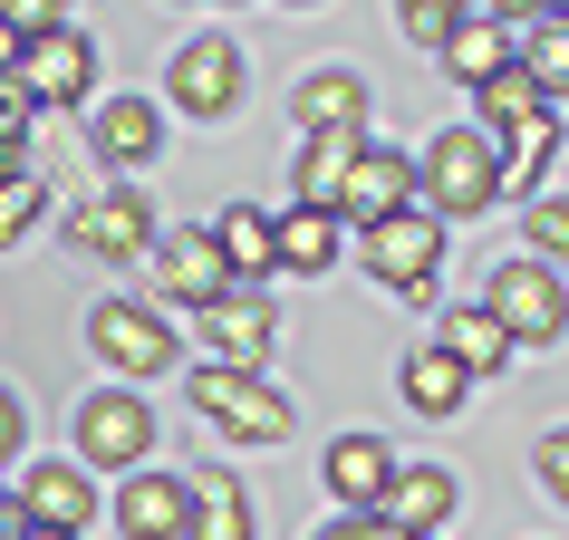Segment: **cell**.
I'll return each mask as SVG.
<instances>
[{
	"label": "cell",
	"instance_id": "1",
	"mask_svg": "<svg viewBox=\"0 0 569 540\" xmlns=\"http://www.w3.org/2000/svg\"><path fill=\"white\" fill-rule=\"evenodd\" d=\"M425 203L445 212V222L492 212V203H502V146H492L482 126H445V136H425Z\"/></svg>",
	"mask_w": 569,
	"mask_h": 540
},
{
	"label": "cell",
	"instance_id": "2",
	"mask_svg": "<svg viewBox=\"0 0 569 540\" xmlns=\"http://www.w3.org/2000/svg\"><path fill=\"white\" fill-rule=\"evenodd\" d=\"M183 387H193V416H212L232 444H280V434H290V396L270 387V377H251V367L212 358V367H193Z\"/></svg>",
	"mask_w": 569,
	"mask_h": 540
},
{
	"label": "cell",
	"instance_id": "3",
	"mask_svg": "<svg viewBox=\"0 0 569 540\" xmlns=\"http://www.w3.org/2000/svg\"><path fill=\"white\" fill-rule=\"evenodd\" d=\"M482 309L511 329V348H550V338L569 329V290H560V270H550V261H492Z\"/></svg>",
	"mask_w": 569,
	"mask_h": 540
},
{
	"label": "cell",
	"instance_id": "4",
	"mask_svg": "<svg viewBox=\"0 0 569 540\" xmlns=\"http://www.w3.org/2000/svg\"><path fill=\"white\" fill-rule=\"evenodd\" d=\"M78 453H88L97 473H126L136 482V463L154 453V416L136 387H97L88 406H78Z\"/></svg>",
	"mask_w": 569,
	"mask_h": 540
},
{
	"label": "cell",
	"instance_id": "5",
	"mask_svg": "<svg viewBox=\"0 0 569 540\" xmlns=\"http://www.w3.org/2000/svg\"><path fill=\"white\" fill-rule=\"evenodd\" d=\"M164 97H174L193 126H222L241 107V49L222 30H203V39H183L174 49V68H164Z\"/></svg>",
	"mask_w": 569,
	"mask_h": 540
},
{
	"label": "cell",
	"instance_id": "6",
	"mask_svg": "<svg viewBox=\"0 0 569 540\" xmlns=\"http://www.w3.org/2000/svg\"><path fill=\"white\" fill-rule=\"evenodd\" d=\"M88 348L117 367V377H164V367H174V329H164L146 300H97L88 309Z\"/></svg>",
	"mask_w": 569,
	"mask_h": 540
},
{
	"label": "cell",
	"instance_id": "7",
	"mask_svg": "<svg viewBox=\"0 0 569 540\" xmlns=\"http://www.w3.org/2000/svg\"><path fill=\"white\" fill-rule=\"evenodd\" d=\"M367 270H377L387 290H406V300H425L435 270H445V222H425V203L396 212V222H377V232H367Z\"/></svg>",
	"mask_w": 569,
	"mask_h": 540
},
{
	"label": "cell",
	"instance_id": "8",
	"mask_svg": "<svg viewBox=\"0 0 569 540\" xmlns=\"http://www.w3.org/2000/svg\"><path fill=\"white\" fill-rule=\"evenodd\" d=\"M416 193H425V154H406V146H367L358 154V183H348V222L358 232H377V222H396V212H416Z\"/></svg>",
	"mask_w": 569,
	"mask_h": 540
},
{
	"label": "cell",
	"instance_id": "9",
	"mask_svg": "<svg viewBox=\"0 0 569 540\" xmlns=\"http://www.w3.org/2000/svg\"><path fill=\"white\" fill-rule=\"evenodd\" d=\"M241 280H232V251L212 232H174L164 251H154V300H193V319H203L212 300H232Z\"/></svg>",
	"mask_w": 569,
	"mask_h": 540
},
{
	"label": "cell",
	"instance_id": "10",
	"mask_svg": "<svg viewBox=\"0 0 569 540\" xmlns=\"http://www.w3.org/2000/svg\"><path fill=\"white\" fill-rule=\"evenodd\" d=\"M68 241L97 251V261H146V251H154V203L136 193V183H107V193L68 222Z\"/></svg>",
	"mask_w": 569,
	"mask_h": 540
},
{
	"label": "cell",
	"instance_id": "11",
	"mask_svg": "<svg viewBox=\"0 0 569 540\" xmlns=\"http://www.w3.org/2000/svg\"><path fill=\"white\" fill-rule=\"evenodd\" d=\"M10 511L39 521V531H88V521H97V482L78 473V463H20Z\"/></svg>",
	"mask_w": 569,
	"mask_h": 540
},
{
	"label": "cell",
	"instance_id": "12",
	"mask_svg": "<svg viewBox=\"0 0 569 540\" xmlns=\"http://www.w3.org/2000/svg\"><path fill=\"white\" fill-rule=\"evenodd\" d=\"M396 473H406V463H396L377 434H338V444H329V492H338V511H387V502H396Z\"/></svg>",
	"mask_w": 569,
	"mask_h": 540
},
{
	"label": "cell",
	"instance_id": "13",
	"mask_svg": "<svg viewBox=\"0 0 569 540\" xmlns=\"http://www.w3.org/2000/svg\"><path fill=\"white\" fill-rule=\"evenodd\" d=\"M154 146H164V117H154L146 97H107V107L88 117V154L107 164V174H136Z\"/></svg>",
	"mask_w": 569,
	"mask_h": 540
},
{
	"label": "cell",
	"instance_id": "14",
	"mask_svg": "<svg viewBox=\"0 0 569 540\" xmlns=\"http://www.w3.org/2000/svg\"><path fill=\"white\" fill-rule=\"evenodd\" d=\"M10 78H20V88H30L39 107H78V97L97 88V49H88L78 30H59V39H39V49H30L20 68H10Z\"/></svg>",
	"mask_w": 569,
	"mask_h": 540
},
{
	"label": "cell",
	"instance_id": "15",
	"mask_svg": "<svg viewBox=\"0 0 569 540\" xmlns=\"http://www.w3.org/2000/svg\"><path fill=\"white\" fill-rule=\"evenodd\" d=\"M203 338L222 348V367H261L270 348H280V309H270L261 290H232V300L203 309Z\"/></svg>",
	"mask_w": 569,
	"mask_h": 540
},
{
	"label": "cell",
	"instance_id": "16",
	"mask_svg": "<svg viewBox=\"0 0 569 540\" xmlns=\"http://www.w3.org/2000/svg\"><path fill=\"white\" fill-rule=\"evenodd\" d=\"M117 531H126V540H183V531H193V482L136 473V482L117 492Z\"/></svg>",
	"mask_w": 569,
	"mask_h": 540
},
{
	"label": "cell",
	"instance_id": "17",
	"mask_svg": "<svg viewBox=\"0 0 569 540\" xmlns=\"http://www.w3.org/2000/svg\"><path fill=\"white\" fill-rule=\"evenodd\" d=\"M502 68H521V49L502 39V10H463V30H453V49H445V78H463V88H492Z\"/></svg>",
	"mask_w": 569,
	"mask_h": 540
},
{
	"label": "cell",
	"instance_id": "18",
	"mask_svg": "<svg viewBox=\"0 0 569 540\" xmlns=\"http://www.w3.org/2000/svg\"><path fill=\"white\" fill-rule=\"evenodd\" d=\"M212 241L232 251V280H241V290H261L270 270H280V222H270L261 203H232V212H212Z\"/></svg>",
	"mask_w": 569,
	"mask_h": 540
},
{
	"label": "cell",
	"instance_id": "19",
	"mask_svg": "<svg viewBox=\"0 0 569 540\" xmlns=\"http://www.w3.org/2000/svg\"><path fill=\"white\" fill-rule=\"evenodd\" d=\"M300 126L309 136H358L367 126V78H348V68H319V78H300Z\"/></svg>",
	"mask_w": 569,
	"mask_h": 540
},
{
	"label": "cell",
	"instance_id": "20",
	"mask_svg": "<svg viewBox=\"0 0 569 540\" xmlns=\"http://www.w3.org/2000/svg\"><path fill=\"white\" fill-rule=\"evenodd\" d=\"M540 117H560V107L531 88V68H502V78L473 97V126L492 136V146H511V136H521V126H540Z\"/></svg>",
	"mask_w": 569,
	"mask_h": 540
},
{
	"label": "cell",
	"instance_id": "21",
	"mask_svg": "<svg viewBox=\"0 0 569 540\" xmlns=\"http://www.w3.org/2000/svg\"><path fill=\"white\" fill-rule=\"evenodd\" d=\"M358 154H367V136H309V146H300V203L338 212V203H348V183H358Z\"/></svg>",
	"mask_w": 569,
	"mask_h": 540
},
{
	"label": "cell",
	"instance_id": "22",
	"mask_svg": "<svg viewBox=\"0 0 569 540\" xmlns=\"http://www.w3.org/2000/svg\"><path fill=\"white\" fill-rule=\"evenodd\" d=\"M445 358L463 367V377H502V367H511V329H502L482 300H463V309L445 319Z\"/></svg>",
	"mask_w": 569,
	"mask_h": 540
},
{
	"label": "cell",
	"instance_id": "23",
	"mask_svg": "<svg viewBox=\"0 0 569 540\" xmlns=\"http://www.w3.org/2000/svg\"><path fill=\"white\" fill-rule=\"evenodd\" d=\"M193 540H261L251 492H241L222 463H203V473H193Z\"/></svg>",
	"mask_w": 569,
	"mask_h": 540
},
{
	"label": "cell",
	"instance_id": "24",
	"mask_svg": "<svg viewBox=\"0 0 569 540\" xmlns=\"http://www.w3.org/2000/svg\"><path fill=\"white\" fill-rule=\"evenodd\" d=\"M453 502H463V492H453V473H445V463H406V473H396L387 521H396V531H445V521H453Z\"/></svg>",
	"mask_w": 569,
	"mask_h": 540
},
{
	"label": "cell",
	"instance_id": "25",
	"mask_svg": "<svg viewBox=\"0 0 569 540\" xmlns=\"http://www.w3.org/2000/svg\"><path fill=\"white\" fill-rule=\"evenodd\" d=\"M396 396H406V406H416V416H463V396H473V377H463V367L445 358V348H416V358H406V377H396Z\"/></svg>",
	"mask_w": 569,
	"mask_h": 540
},
{
	"label": "cell",
	"instance_id": "26",
	"mask_svg": "<svg viewBox=\"0 0 569 540\" xmlns=\"http://www.w3.org/2000/svg\"><path fill=\"white\" fill-rule=\"evenodd\" d=\"M338 222H348V212L290 203V212H280V270H300V280H319V270L338 261Z\"/></svg>",
	"mask_w": 569,
	"mask_h": 540
},
{
	"label": "cell",
	"instance_id": "27",
	"mask_svg": "<svg viewBox=\"0 0 569 540\" xmlns=\"http://www.w3.org/2000/svg\"><path fill=\"white\" fill-rule=\"evenodd\" d=\"M521 68H531V88L550 107H569V10H550V20L521 30Z\"/></svg>",
	"mask_w": 569,
	"mask_h": 540
},
{
	"label": "cell",
	"instance_id": "28",
	"mask_svg": "<svg viewBox=\"0 0 569 540\" xmlns=\"http://www.w3.org/2000/svg\"><path fill=\"white\" fill-rule=\"evenodd\" d=\"M39 212H49V174H39V164H10V174H0V232L10 241L39 232Z\"/></svg>",
	"mask_w": 569,
	"mask_h": 540
},
{
	"label": "cell",
	"instance_id": "29",
	"mask_svg": "<svg viewBox=\"0 0 569 540\" xmlns=\"http://www.w3.org/2000/svg\"><path fill=\"white\" fill-rule=\"evenodd\" d=\"M396 30L416 39V49H435V59H445L453 30H463V10H453V0H406V10H396Z\"/></svg>",
	"mask_w": 569,
	"mask_h": 540
},
{
	"label": "cell",
	"instance_id": "30",
	"mask_svg": "<svg viewBox=\"0 0 569 540\" xmlns=\"http://www.w3.org/2000/svg\"><path fill=\"white\" fill-rule=\"evenodd\" d=\"M30 117H39V97L20 78H0V164H30Z\"/></svg>",
	"mask_w": 569,
	"mask_h": 540
},
{
	"label": "cell",
	"instance_id": "31",
	"mask_svg": "<svg viewBox=\"0 0 569 540\" xmlns=\"http://www.w3.org/2000/svg\"><path fill=\"white\" fill-rule=\"evenodd\" d=\"M521 232H531V261H550V270H560V261H569V193H540Z\"/></svg>",
	"mask_w": 569,
	"mask_h": 540
},
{
	"label": "cell",
	"instance_id": "32",
	"mask_svg": "<svg viewBox=\"0 0 569 540\" xmlns=\"http://www.w3.org/2000/svg\"><path fill=\"white\" fill-rule=\"evenodd\" d=\"M540 492L569 511V424H550V434H540Z\"/></svg>",
	"mask_w": 569,
	"mask_h": 540
},
{
	"label": "cell",
	"instance_id": "33",
	"mask_svg": "<svg viewBox=\"0 0 569 540\" xmlns=\"http://www.w3.org/2000/svg\"><path fill=\"white\" fill-rule=\"evenodd\" d=\"M319 540H425V531H396L387 511H338V521H329Z\"/></svg>",
	"mask_w": 569,
	"mask_h": 540
},
{
	"label": "cell",
	"instance_id": "34",
	"mask_svg": "<svg viewBox=\"0 0 569 540\" xmlns=\"http://www.w3.org/2000/svg\"><path fill=\"white\" fill-rule=\"evenodd\" d=\"M0 444H10V453H20V463H30V416H20V396L0 406Z\"/></svg>",
	"mask_w": 569,
	"mask_h": 540
},
{
	"label": "cell",
	"instance_id": "35",
	"mask_svg": "<svg viewBox=\"0 0 569 540\" xmlns=\"http://www.w3.org/2000/svg\"><path fill=\"white\" fill-rule=\"evenodd\" d=\"M0 540H78V531H39V521H20V511H10V531Z\"/></svg>",
	"mask_w": 569,
	"mask_h": 540
}]
</instances>
